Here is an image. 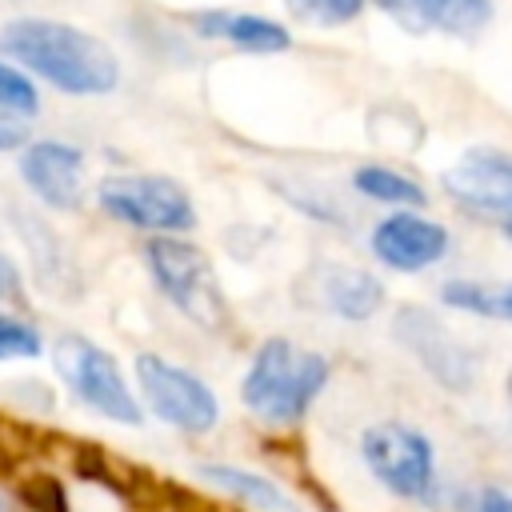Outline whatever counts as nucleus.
Instances as JSON below:
<instances>
[{"label":"nucleus","mask_w":512,"mask_h":512,"mask_svg":"<svg viewBox=\"0 0 512 512\" xmlns=\"http://www.w3.org/2000/svg\"><path fill=\"white\" fill-rule=\"evenodd\" d=\"M456 508L460 512H512V480H480L460 496Z\"/></svg>","instance_id":"412c9836"},{"label":"nucleus","mask_w":512,"mask_h":512,"mask_svg":"<svg viewBox=\"0 0 512 512\" xmlns=\"http://www.w3.org/2000/svg\"><path fill=\"white\" fill-rule=\"evenodd\" d=\"M56 388L88 416L112 424V428H144V404L136 396L132 372L124 368V360L104 348L100 340H92L88 332H56L48 336V352H44Z\"/></svg>","instance_id":"7ed1b4c3"},{"label":"nucleus","mask_w":512,"mask_h":512,"mask_svg":"<svg viewBox=\"0 0 512 512\" xmlns=\"http://www.w3.org/2000/svg\"><path fill=\"white\" fill-rule=\"evenodd\" d=\"M396 28H404L408 36H428V32H444L448 8L452 0H372Z\"/></svg>","instance_id":"6ab92c4d"},{"label":"nucleus","mask_w":512,"mask_h":512,"mask_svg":"<svg viewBox=\"0 0 512 512\" xmlns=\"http://www.w3.org/2000/svg\"><path fill=\"white\" fill-rule=\"evenodd\" d=\"M188 20H192V32L200 40H224L236 52H248V56H276V52H288L292 48V32L280 20L264 16V12L200 8Z\"/></svg>","instance_id":"ddd939ff"},{"label":"nucleus","mask_w":512,"mask_h":512,"mask_svg":"<svg viewBox=\"0 0 512 512\" xmlns=\"http://www.w3.org/2000/svg\"><path fill=\"white\" fill-rule=\"evenodd\" d=\"M0 52L20 64L40 88H52L72 100L112 96L120 88L124 64L116 48L60 16H12L0 24Z\"/></svg>","instance_id":"f257e3e1"},{"label":"nucleus","mask_w":512,"mask_h":512,"mask_svg":"<svg viewBox=\"0 0 512 512\" xmlns=\"http://www.w3.org/2000/svg\"><path fill=\"white\" fill-rule=\"evenodd\" d=\"M32 136V128L24 120H12V116H0V156L4 152H16L24 140Z\"/></svg>","instance_id":"b1692460"},{"label":"nucleus","mask_w":512,"mask_h":512,"mask_svg":"<svg viewBox=\"0 0 512 512\" xmlns=\"http://www.w3.org/2000/svg\"><path fill=\"white\" fill-rule=\"evenodd\" d=\"M368 248H372V256H376L384 268L412 276V272L436 268V264L448 256L452 236H448V228H444L436 216H428L424 208H392V212H384V216L372 224Z\"/></svg>","instance_id":"9b49d317"},{"label":"nucleus","mask_w":512,"mask_h":512,"mask_svg":"<svg viewBox=\"0 0 512 512\" xmlns=\"http://www.w3.org/2000/svg\"><path fill=\"white\" fill-rule=\"evenodd\" d=\"M384 280L356 264H324L316 272V304L344 324H368L384 308Z\"/></svg>","instance_id":"4468645a"},{"label":"nucleus","mask_w":512,"mask_h":512,"mask_svg":"<svg viewBox=\"0 0 512 512\" xmlns=\"http://www.w3.org/2000/svg\"><path fill=\"white\" fill-rule=\"evenodd\" d=\"M192 480L208 496L232 504L236 512H304L288 484H280L272 472L240 464V460H196Z\"/></svg>","instance_id":"f8f14e48"},{"label":"nucleus","mask_w":512,"mask_h":512,"mask_svg":"<svg viewBox=\"0 0 512 512\" xmlns=\"http://www.w3.org/2000/svg\"><path fill=\"white\" fill-rule=\"evenodd\" d=\"M352 188H356L364 200L384 204V208H424V204H428L420 180H412L408 172H400V168H392V164H380V160L360 164V168L352 172Z\"/></svg>","instance_id":"2eb2a0df"},{"label":"nucleus","mask_w":512,"mask_h":512,"mask_svg":"<svg viewBox=\"0 0 512 512\" xmlns=\"http://www.w3.org/2000/svg\"><path fill=\"white\" fill-rule=\"evenodd\" d=\"M140 260L148 268V280L156 296L180 312L188 324L204 332H224L228 328V296L216 280V268L200 244L188 236H144Z\"/></svg>","instance_id":"423d86ee"},{"label":"nucleus","mask_w":512,"mask_h":512,"mask_svg":"<svg viewBox=\"0 0 512 512\" xmlns=\"http://www.w3.org/2000/svg\"><path fill=\"white\" fill-rule=\"evenodd\" d=\"M128 372H132L136 396L144 404V416L156 420L160 428H168L184 440H204L220 428V420H224L220 396L196 368H188L164 352L140 348L132 356Z\"/></svg>","instance_id":"39448f33"},{"label":"nucleus","mask_w":512,"mask_h":512,"mask_svg":"<svg viewBox=\"0 0 512 512\" xmlns=\"http://www.w3.org/2000/svg\"><path fill=\"white\" fill-rule=\"evenodd\" d=\"M356 456L368 480L412 508H440L444 500V472L436 440L408 420H372L356 436Z\"/></svg>","instance_id":"20e7f679"},{"label":"nucleus","mask_w":512,"mask_h":512,"mask_svg":"<svg viewBox=\"0 0 512 512\" xmlns=\"http://www.w3.org/2000/svg\"><path fill=\"white\" fill-rule=\"evenodd\" d=\"M500 232H504V236L512 240V220H504V224H500Z\"/></svg>","instance_id":"a878e982"},{"label":"nucleus","mask_w":512,"mask_h":512,"mask_svg":"<svg viewBox=\"0 0 512 512\" xmlns=\"http://www.w3.org/2000/svg\"><path fill=\"white\" fill-rule=\"evenodd\" d=\"M372 0H284V8L304 20V24H316V28H340V24H352Z\"/></svg>","instance_id":"aec40b11"},{"label":"nucleus","mask_w":512,"mask_h":512,"mask_svg":"<svg viewBox=\"0 0 512 512\" xmlns=\"http://www.w3.org/2000/svg\"><path fill=\"white\" fill-rule=\"evenodd\" d=\"M48 352V332L28 308H0V364H36Z\"/></svg>","instance_id":"f3484780"},{"label":"nucleus","mask_w":512,"mask_h":512,"mask_svg":"<svg viewBox=\"0 0 512 512\" xmlns=\"http://www.w3.org/2000/svg\"><path fill=\"white\" fill-rule=\"evenodd\" d=\"M440 300H444L452 312L512 324V280H508V284H480V280L456 276V280H444V284H440Z\"/></svg>","instance_id":"dca6fc26"},{"label":"nucleus","mask_w":512,"mask_h":512,"mask_svg":"<svg viewBox=\"0 0 512 512\" xmlns=\"http://www.w3.org/2000/svg\"><path fill=\"white\" fill-rule=\"evenodd\" d=\"M92 204L140 236H188L200 220L192 192L168 172H108L96 180Z\"/></svg>","instance_id":"0eeeda50"},{"label":"nucleus","mask_w":512,"mask_h":512,"mask_svg":"<svg viewBox=\"0 0 512 512\" xmlns=\"http://www.w3.org/2000/svg\"><path fill=\"white\" fill-rule=\"evenodd\" d=\"M0 512H20V492H16V476L0 472Z\"/></svg>","instance_id":"393cba45"},{"label":"nucleus","mask_w":512,"mask_h":512,"mask_svg":"<svg viewBox=\"0 0 512 512\" xmlns=\"http://www.w3.org/2000/svg\"><path fill=\"white\" fill-rule=\"evenodd\" d=\"M332 380V360L316 348H304L288 336H264L244 372H240V404L252 420L264 428H300L316 400L328 392Z\"/></svg>","instance_id":"f03ea898"},{"label":"nucleus","mask_w":512,"mask_h":512,"mask_svg":"<svg viewBox=\"0 0 512 512\" xmlns=\"http://www.w3.org/2000/svg\"><path fill=\"white\" fill-rule=\"evenodd\" d=\"M0 308H28V276L4 244H0Z\"/></svg>","instance_id":"5701e85b"},{"label":"nucleus","mask_w":512,"mask_h":512,"mask_svg":"<svg viewBox=\"0 0 512 512\" xmlns=\"http://www.w3.org/2000/svg\"><path fill=\"white\" fill-rule=\"evenodd\" d=\"M396 344L420 364V372L444 392H472L476 384V352L424 304H404L392 316Z\"/></svg>","instance_id":"1a4fd4ad"},{"label":"nucleus","mask_w":512,"mask_h":512,"mask_svg":"<svg viewBox=\"0 0 512 512\" xmlns=\"http://www.w3.org/2000/svg\"><path fill=\"white\" fill-rule=\"evenodd\" d=\"M16 176L40 212L72 216L88 192V152L64 136H28L16 152Z\"/></svg>","instance_id":"6e6552de"},{"label":"nucleus","mask_w":512,"mask_h":512,"mask_svg":"<svg viewBox=\"0 0 512 512\" xmlns=\"http://www.w3.org/2000/svg\"><path fill=\"white\" fill-rule=\"evenodd\" d=\"M492 20V0H452L444 36H476Z\"/></svg>","instance_id":"4be33fe9"},{"label":"nucleus","mask_w":512,"mask_h":512,"mask_svg":"<svg viewBox=\"0 0 512 512\" xmlns=\"http://www.w3.org/2000/svg\"><path fill=\"white\" fill-rule=\"evenodd\" d=\"M440 188L464 212L492 216L504 224V220H512V152L492 148V144L464 148L440 172Z\"/></svg>","instance_id":"9d476101"},{"label":"nucleus","mask_w":512,"mask_h":512,"mask_svg":"<svg viewBox=\"0 0 512 512\" xmlns=\"http://www.w3.org/2000/svg\"><path fill=\"white\" fill-rule=\"evenodd\" d=\"M44 108V96H40V84L20 68L12 64L4 52H0V116H12V120H36Z\"/></svg>","instance_id":"a211bd4d"}]
</instances>
